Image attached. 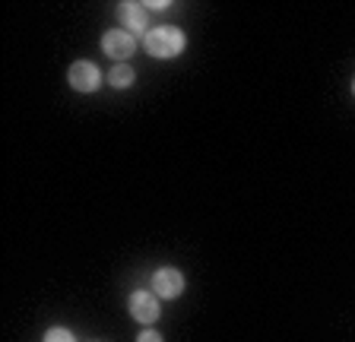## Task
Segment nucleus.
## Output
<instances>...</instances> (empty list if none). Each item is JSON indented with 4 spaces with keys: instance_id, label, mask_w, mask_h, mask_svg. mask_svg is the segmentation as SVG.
<instances>
[{
    "instance_id": "f257e3e1",
    "label": "nucleus",
    "mask_w": 355,
    "mask_h": 342,
    "mask_svg": "<svg viewBox=\"0 0 355 342\" xmlns=\"http://www.w3.org/2000/svg\"><path fill=\"white\" fill-rule=\"evenodd\" d=\"M184 45H187L184 32L175 29V26H155L143 38V48H146L149 57H178L184 51Z\"/></svg>"
},
{
    "instance_id": "f03ea898",
    "label": "nucleus",
    "mask_w": 355,
    "mask_h": 342,
    "mask_svg": "<svg viewBox=\"0 0 355 342\" xmlns=\"http://www.w3.org/2000/svg\"><path fill=\"white\" fill-rule=\"evenodd\" d=\"M102 51L108 54L111 60H130V54L137 51V38L127 29H111V32H105V38H102Z\"/></svg>"
},
{
    "instance_id": "7ed1b4c3",
    "label": "nucleus",
    "mask_w": 355,
    "mask_h": 342,
    "mask_svg": "<svg viewBox=\"0 0 355 342\" xmlns=\"http://www.w3.org/2000/svg\"><path fill=\"white\" fill-rule=\"evenodd\" d=\"M67 80H70V86L76 92H96L102 86V70L96 64H89V60H76L70 73H67Z\"/></svg>"
},
{
    "instance_id": "20e7f679",
    "label": "nucleus",
    "mask_w": 355,
    "mask_h": 342,
    "mask_svg": "<svg viewBox=\"0 0 355 342\" xmlns=\"http://www.w3.org/2000/svg\"><path fill=\"white\" fill-rule=\"evenodd\" d=\"M153 289H155V298H178L184 291V276L171 267H162L153 276Z\"/></svg>"
},
{
    "instance_id": "39448f33",
    "label": "nucleus",
    "mask_w": 355,
    "mask_h": 342,
    "mask_svg": "<svg viewBox=\"0 0 355 342\" xmlns=\"http://www.w3.org/2000/svg\"><path fill=\"white\" fill-rule=\"evenodd\" d=\"M130 317L140 320V323H155V320H159V298H155L153 291H133Z\"/></svg>"
},
{
    "instance_id": "423d86ee",
    "label": "nucleus",
    "mask_w": 355,
    "mask_h": 342,
    "mask_svg": "<svg viewBox=\"0 0 355 342\" xmlns=\"http://www.w3.org/2000/svg\"><path fill=\"white\" fill-rule=\"evenodd\" d=\"M121 19H124V29L130 32V35H137V32H149L146 3H121Z\"/></svg>"
},
{
    "instance_id": "0eeeda50",
    "label": "nucleus",
    "mask_w": 355,
    "mask_h": 342,
    "mask_svg": "<svg viewBox=\"0 0 355 342\" xmlns=\"http://www.w3.org/2000/svg\"><path fill=\"white\" fill-rule=\"evenodd\" d=\"M133 80H137V73H133L130 64H118V67L108 70V86L111 89H130Z\"/></svg>"
},
{
    "instance_id": "6e6552de",
    "label": "nucleus",
    "mask_w": 355,
    "mask_h": 342,
    "mask_svg": "<svg viewBox=\"0 0 355 342\" xmlns=\"http://www.w3.org/2000/svg\"><path fill=\"white\" fill-rule=\"evenodd\" d=\"M44 342H76V339H73V333H70V330L54 327V330H48V333H44Z\"/></svg>"
},
{
    "instance_id": "1a4fd4ad",
    "label": "nucleus",
    "mask_w": 355,
    "mask_h": 342,
    "mask_svg": "<svg viewBox=\"0 0 355 342\" xmlns=\"http://www.w3.org/2000/svg\"><path fill=\"white\" fill-rule=\"evenodd\" d=\"M137 342H162V336L155 333V330H143V333L137 336Z\"/></svg>"
},
{
    "instance_id": "9d476101",
    "label": "nucleus",
    "mask_w": 355,
    "mask_h": 342,
    "mask_svg": "<svg viewBox=\"0 0 355 342\" xmlns=\"http://www.w3.org/2000/svg\"><path fill=\"white\" fill-rule=\"evenodd\" d=\"M352 96H355V80H352Z\"/></svg>"
}]
</instances>
